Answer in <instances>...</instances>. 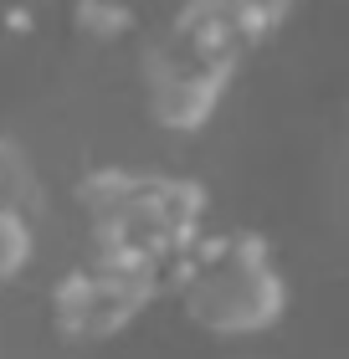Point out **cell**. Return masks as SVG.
Instances as JSON below:
<instances>
[{
	"label": "cell",
	"mask_w": 349,
	"mask_h": 359,
	"mask_svg": "<svg viewBox=\"0 0 349 359\" xmlns=\"http://www.w3.org/2000/svg\"><path fill=\"white\" fill-rule=\"evenodd\" d=\"M82 210L93 226V247L108 262L154 272L170 283L206 221V195L190 180L144 175V170H98L82 180Z\"/></svg>",
	"instance_id": "cell-1"
},
{
	"label": "cell",
	"mask_w": 349,
	"mask_h": 359,
	"mask_svg": "<svg viewBox=\"0 0 349 359\" xmlns=\"http://www.w3.org/2000/svg\"><path fill=\"white\" fill-rule=\"evenodd\" d=\"M190 323H201L206 334L242 339L272 329L288 308V287L272 262L268 241L252 231H226V236H201L180 257L170 272Z\"/></svg>",
	"instance_id": "cell-2"
},
{
	"label": "cell",
	"mask_w": 349,
	"mask_h": 359,
	"mask_svg": "<svg viewBox=\"0 0 349 359\" xmlns=\"http://www.w3.org/2000/svg\"><path fill=\"white\" fill-rule=\"evenodd\" d=\"M154 292H159L154 272L93 257L88 267H77V272H67L57 283L52 313H57L62 339H72V344H98V339H113L119 329H129Z\"/></svg>",
	"instance_id": "cell-3"
},
{
	"label": "cell",
	"mask_w": 349,
	"mask_h": 359,
	"mask_svg": "<svg viewBox=\"0 0 349 359\" xmlns=\"http://www.w3.org/2000/svg\"><path fill=\"white\" fill-rule=\"evenodd\" d=\"M0 205L21 210V216L37 221L41 210V180H37V165H31V154L21 144L0 139Z\"/></svg>",
	"instance_id": "cell-4"
},
{
	"label": "cell",
	"mask_w": 349,
	"mask_h": 359,
	"mask_svg": "<svg viewBox=\"0 0 349 359\" xmlns=\"http://www.w3.org/2000/svg\"><path fill=\"white\" fill-rule=\"evenodd\" d=\"M31 252H37V221L0 205V283L21 277L31 267Z\"/></svg>",
	"instance_id": "cell-5"
}]
</instances>
